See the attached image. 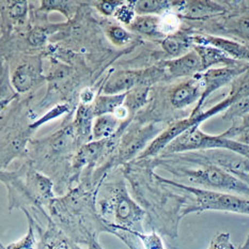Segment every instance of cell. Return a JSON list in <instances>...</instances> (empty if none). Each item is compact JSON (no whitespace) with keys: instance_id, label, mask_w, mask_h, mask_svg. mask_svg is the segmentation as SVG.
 I'll return each mask as SVG.
<instances>
[{"instance_id":"33","label":"cell","mask_w":249,"mask_h":249,"mask_svg":"<svg viewBox=\"0 0 249 249\" xmlns=\"http://www.w3.org/2000/svg\"><path fill=\"white\" fill-rule=\"evenodd\" d=\"M27 13V2L26 1H16L13 2V4L11 5V8L9 10V14L14 18L15 19L21 18L23 16H25Z\"/></svg>"},{"instance_id":"38","label":"cell","mask_w":249,"mask_h":249,"mask_svg":"<svg viewBox=\"0 0 249 249\" xmlns=\"http://www.w3.org/2000/svg\"><path fill=\"white\" fill-rule=\"evenodd\" d=\"M99 249H103V248H102V247H100V248H99Z\"/></svg>"},{"instance_id":"29","label":"cell","mask_w":249,"mask_h":249,"mask_svg":"<svg viewBox=\"0 0 249 249\" xmlns=\"http://www.w3.org/2000/svg\"><path fill=\"white\" fill-rule=\"evenodd\" d=\"M109 40L118 46H122L131 41V34L120 26H112L108 30Z\"/></svg>"},{"instance_id":"24","label":"cell","mask_w":249,"mask_h":249,"mask_svg":"<svg viewBox=\"0 0 249 249\" xmlns=\"http://www.w3.org/2000/svg\"><path fill=\"white\" fill-rule=\"evenodd\" d=\"M249 115V94L243 96L242 99L234 102L224 113V120L232 121V123H239L243 118Z\"/></svg>"},{"instance_id":"2","label":"cell","mask_w":249,"mask_h":249,"mask_svg":"<svg viewBox=\"0 0 249 249\" xmlns=\"http://www.w3.org/2000/svg\"><path fill=\"white\" fill-rule=\"evenodd\" d=\"M100 213L108 232H143L142 223L145 213L128 195L123 181L117 182L109 196L100 200Z\"/></svg>"},{"instance_id":"34","label":"cell","mask_w":249,"mask_h":249,"mask_svg":"<svg viewBox=\"0 0 249 249\" xmlns=\"http://www.w3.org/2000/svg\"><path fill=\"white\" fill-rule=\"evenodd\" d=\"M80 100H82V104L84 105H90L91 103H94V91L91 88H86L80 93Z\"/></svg>"},{"instance_id":"20","label":"cell","mask_w":249,"mask_h":249,"mask_svg":"<svg viewBox=\"0 0 249 249\" xmlns=\"http://www.w3.org/2000/svg\"><path fill=\"white\" fill-rule=\"evenodd\" d=\"M36 76V67L34 64L25 63L15 70L11 83L13 85L14 90L18 92H26L35 84Z\"/></svg>"},{"instance_id":"11","label":"cell","mask_w":249,"mask_h":249,"mask_svg":"<svg viewBox=\"0 0 249 249\" xmlns=\"http://www.w3.org/2000/svg\"><path fill=\"white\" fill-rule=\"evenodd\" d=\"M193 50L198 53L200 59H201L202 72L208 71V70L212 69V67L219 66V64L224 67H235L241 63H244L234 60V59H232L230 56L227 55L226 53L214 46L194 45Z\"/></svg>"},{"instance_id":"21","label":"cell","mask_w":249,"mask_h":249,"mask_svg":"<svg viewBox=\"0 0 249 249\" xmlns=\"http://www.w3.org/2000/svg\"><path fill=\"white\" fill-rule=\"evenodd\" d=\"M175 8V1L167 0H139L135 1L137 15H160Z\"/></svg>"},{"instance_id":"26","label":"cell","mask_w":249,"mask_h":249,"mask_svg":"<svg viewBox=\"0 0 249 249\" xmlns=\"http://www.w3.org/2000/svg\"><path fill=\"white\" fill-rule=\"evenodd\" d=\"M149 93V87L148 86H142L137 87L131 91L127 92L125 103V106L128 111H135L138 108L142 107L145 102H147V96Z\"/></svg>"},{"instance_id":"35","label":"cell","mask_w":249,"mask_h":249,"mask_svg":"<svg viewBox=\"0 0 249 249\" xmlns=\"http://www.w3.org/2000/svg\"><path fill=\"white\" fill-rule=\"evenodd\" d=\"M233 140H235V142L240 143L249 145V127L243 128L241 131L237 132L235 134V136L233 137Z\"/></svg>"},{"instance_id":"7","label":"cell","mask_w":249,"mask_h":249,"mask_svg":"<svg viewBox=\"0 0 249 249\" xmlns=\"http://www.w3.org/2000/svg\"><path fill=\"white\" fill-rule=\"evenodd\" d=\"M194 45H210L223 51L232 59L240 62L249 63V46L244 43L226 39L223 36L193 34Z\"/></svg>"},{"instance_id":"14","label":"cell","mask_w":249,"mask_h":249,"mask_svg":"<svg viewBox=\"0 0 249 249\" xmlns=\"http://www.w3.org/2000/svg\"><path fill=\"white\" fill-rule=\"evenodd\" d=\"M159 133L160 127L154 125V124H151V125L145 126L144 128L135 133L133 137L129 139L127 145H125L122 150V159L129 160L139 152L142 153V148L144 147L145 142H148L151 138H153Z\"/></svg>"},{"instance_id":"30","label":"cell","mask_w":249,"mask_h":249,"mask_svg":"<svg viewBox=\"0 0 249 249\" xmlns=\"http://www.w3.org/2000/svg\"><path fill=\"white\" fill-rule=\"evenodd\" d=\"M208 249H234L230 240V233L221 232V233L216 234L211 241Z\"/></svg>"},{"instance_id":"1","label":"cell","mask_w":249,"mask_h":249,"mask_svg":"<svg viewBox=\"0 0 249 249\" xmlns=\"http://www.w3.org/2000/svg\"><path fill=\"white\" fill-rule=\"evenodd\" d=\"M182 164H166L164 168L184 185L207 191L239 195L249 198V185L221 168L203 161L181 160Z\"/></svg>"},{"instance_id":"37","label":"cell","mask_w":249,"mask_h":249,"mask_svg":"<svg viewBox=\"0 0 249 249\" xmlns=\"http://www.w3.org/2000/svg\"><path fill=\"white\" fill-rule=\"evenodd\" d=\"M1 249H4V247H3V245H1Z\"/></svg>"},{"instance_id":"9","label":"cell","mask_w":249,"mask_h":249,"mask_svg":"<svg viewBox=\"0 0 249 249\" xmlns=\"http://www.w3.org/2000/svg\"><path fill=\"white\" fill-rule=\"evenodd\" d=\"M202 96V85L196 76L178 84L170 92V103L176 109H184L194 103H198Z\"/></svg>"},{"instance_id":"22","label":"cell","mask_w":249,"mask_h":249,"mask_svg":"<svg viewBox=\"0 0 249 249\" xmlns=\"http://www.w3.org/2000/svg\"><path fill=\"white\" fill-rule=\"evenodd\" d=\"M78 139L76 128L74 126H68L61 129L57 136L52 142V150L56 153H64L71 150L75 142Z\"/></svg>"},{"instance_id":"31","label":"cell","mask_w":249,"mask_h":249,"mask_svg":"<svg viewBox=\"0 0 249 249\" xmlns=\"http://www.w3.org/2000/svg\"><path fill=\"white\" fill-rule=\"evenodd\" d=\"M123 1H112V0H103L97 2V9L104 15H115L116 11L120 7Z\"/></svg>"},{"instance_id":"18","label":"cell","mask_w":249,"mask_h":249,"mask_svg":"<svg viewBox=\"0 0 249 249\" xmlns=\"http://www.w3.org/2000/svg\"><path fill=\"white\" fill-rule=\"evenodd\" d=\"M119 124V119L111 113L96 117L92 128V138L94 140L108 139L118 131Z\"/></svg>"},{"instance_id":"6","label":"cell","mask_w":249,"mask_h":249,"mask_svg":"<svg viewBox=\"0 0 249 249\" xmlns=\"http://www.w3.org/2000/svg\"><path fill=\"white\" fill-rule=\"evenodd\" d=\"M165 69L161 67L160 69L150 70L144 72H120L116 75H112L105 86L104 91L106 94H120L131 91L137 87L145 86L144 84H149L151 79L153 82L159 80L161 76H164Z\"/></svg>"},{"instance_id":"23","label":"cell","mask_w":249,"mask_h":249,"mask_svg":"<svg viewBox=\"0 0 249 249\" xmlns=\"http://www.w3.org/2000/svg\"><path fill=\"white\" fill-rule=\"evenodd\" d=\"M160 30L165 37L181 30V16L176 11L168 10L160 15Z\"/></svg>"},{"instance_id":"15","label":"cell","mask_w":249,"mask_h":249,"mask_svg":"<svg viewBox=\"0 0 249 249\" xmlns=\"http://www.w3.org/2000/svg\"><path fill=\"white\" fill-rule=\"evenodd\" d=\"M127 92L120 94H105L97 96L93 105H92V109H93L94 117H100L103 115H115V112L122 107L125 103Z\"/></svg>"},{"instance_id":"28","label":"cell","mask_w":249,"mask_h":249,"mask_svg":"<svg viewBox=\"0 0 249 249\" xmlns=\"http://www.w3.org/2000/svg\"><path fill=\"white\" fill-rule=\"evenodd\" d=\"M115 16L124 25H131L137 16L136 10H135V1H123L116 11Z\"/></svg>"},{"instance_id":"13","label":"cell","mask_w":249,"mask_h":249,"mask_svg":"<svg viewBox=\"0 0 249 249\" xmlns=\"http://www.w3.org/2000/svg\"><path fill=\"white\" fill-rule=\"evenodd\" d=\"M160 45L173 59L182 57L191 52V48L194 47L193 32L180 30L175 35L166 36L165 39L161 40Z\"/></svg>"},{"instance_id":"4","label":"cell","mask_w":249,"mask_h":249,"mask_svg":"<svg viewBox=\"0 0 249 249\" xmlns=\"http://www.w3.org/2000/svg\"><path fill=\"white\" fill-rule=\"evenodd\" d=\"M225 149L245 156L249 160V145L225 137L223 134L210 135L201 131L200 126H193L181 134L163 151L167 154H178L193 151Z\"/></svg>"},{"instance_id":"5","label":"cell","mask_w":249,"mask_h":249,"mask_svg":"<svg viewBox=\"0 0 249 249\" xmlns=\"http://www.w3.org/2000/svg\"><path fill=\"white\" fill-rule=\"evenodd\" d=\"M249 70V63L244 62L235 67H223L210 69L198 74V77L202 85V96L197 103L195 109L192 111L191 116H198L202 111V107L209 96L223 87L233 83L234 80L245 74Z\"/></svg>"},{"instance_id":"10","label":"cell","mask_w":249,"mask_h":249,"mask_svg":"<svg viewBox=\"0 0 249 249\" xmlns=\"http://www.w3.org/2000/svg\"><path fill=\"white\" fill-rule=\"evenodd\" d=\"M181 18L189 19H204L211 16L223 15L227 8L223 3L215 1H176Z\"/></svg>"},{"instance_id":"32","label":"cell","mask_w":249,"mask_h":249,"mask_svg":"<svg viewBox=\"0 0 249 249\" xmlns=\"http://www.w3.org/2000/svg\"><path fill=\"white\" fill-rule=\"evenodd\" d=\"M68 111V106L67 105H62V106H57L55 108H53V109L47 113V115H45L43 118H41L40 120H37L35 124H34V127H37L40 126L41 124L47 122L48 120H53V119H55L59 116L63 115L64 112Z\"/></svg>"},{"instance_id":"16","label":"cell","mask_w":249,"mask_h":249,"mask_svg":"<svg viewBox=\"0 0 249 249\" xmlns=\"http://www.w3.org/2000/svg\"><path fill=\"white\" fill-rule=\"evenodd\" d=\"M129 27L138 34L153 39H165L160 30V15H137Z\"/></svg>"},{"instance_id":"25","label":"cell","mask_w":249,"mask_h":249,"mask_svg":"<svg viewBox=\"0 0 249 249\" xmlns=\"http://www.w3.org/2000/svg\"><path fill=\"white\" fill-rule=\"evenodd\" d=\"M25 213L29 221L28 231H27L26 235L18 242L11 243L7 247L3 246L4 249H39V244H37L35 234V223L28 211H25Z\"/></svg>"},{"instance_id":"12","label":"cell","mask_w":249,"mask_h":249,"mask_svg":"<svg viewBox=\"0 0 249 249\" xmlns=\"http://www.w3.org/2000/svg\"><path fill=\"white\" fill-rule=\"evenodd\" d=\"M39 249H82L74 240L67 236L64 232L52 223L42 233Z\"/></svg>"},{"instance_id":"19","label":"cell","mask_w":249,"mask_h":249,"mask_svg":"<svg viewBox=\"0 0 249 249\" xmlns=\"http://www.w3.org/2000/svg\"><path fill=\"white\" fill-rule=\"evenodd\" d=\"M93 109L92 105H84L80 104L78 106L76 119H75V128H76L78 139L87 140L92 137V128H93Z\"/></svg>"},{"instance_id":"27","label":"cell","mask_w":249,"mask_h":249,"mask_svg":"<svg viewBox=\"0 0 249 249\" xmlns=\"http://www.w3.org/2000/svg\"><path fill=\"white\" fill-rule=\"evenodd\" d=\"M132 234L137 240L142 242L143 249H165L163 240L156 233V231L151 233H144V232H132Z\"/></svg>"},{"instance_id":"17","label":"cell","mask_w":249,"mask_h":249,"mask_svg":"<svg viewBox=\"0 0 249 249\" xmlns=\"http://www.w3.org/2000/svg\"><path fill=\"white\" fill-rule=\"evenodd\" d=\"M107 139L105 140H94L88 143H85L79 149L77 154L75 155L73 160V167L76 169H82L83 167L91 164L92 161L95 160L103 150L106 147Z\"/></svg>"},{"instance_id":"8","label":"cell","mask_w":249,"mask_h":249,"mask_svg":"<svg viewBox=\"0 0 249 249\" xmlns=\"http://www.w3.org/2000/svg\"><path fill=\"white\" fill-rule=\"evenodd\" d=\"M161 67L167 71L170 78H192L202 72L201 59L195 50L188 52L182 57L164 61Z\"/></svg>"},{"instance_id":"3","label":"cell","mask_w":249,"mask_h":249,"mask_svg":"<svg viewBox=\"0 0 249 249\" xmlns=\"http://www.w3.org/2000/svg\"><path fill=\"white\" fill-rule=\"evenodd\" d=\"M155 178L160 183L178 188L188 195L191 202L181 211V218L188 214L201 213L204 211H220L249 216V198L247 197L184 185L175 180H168L158 175H155Z\"/></svg>"},{"instance_id":"36","label":"cell","mask_w":249,"mask_h":249,"mask_svg":"<svg viewBox=\"0 0 249 249\" xmlns=\"http://www.w3.org/2000/svg\"><path fill=\"white\" fill-rule=\"evenodd\" d=\"M239 249H249V234H248V236H247V239H246L244 244H243Z\"/></svg>"}]
</instances>
